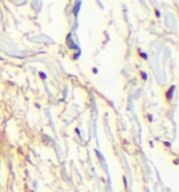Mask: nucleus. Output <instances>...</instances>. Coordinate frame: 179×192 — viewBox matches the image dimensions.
Wrapping results in <instances>:
<instances>
[{
  "label": "nucleus",
  "mask_w": 179,
  "mask_h": 192,
  "mask_svg": "<svg viewBox=\"0 0 179 192\" xmlns=\"http://www.w3.org/2000/svg\"><path fill=\"white\" fill-rule=\"evenodd\" d=\"M175 90V87H171V90H169V93H167V98L168 100H171L172 98V91Z\"/></svg>",
  "instance_id": "nucleus-1"
}]
</instances>
